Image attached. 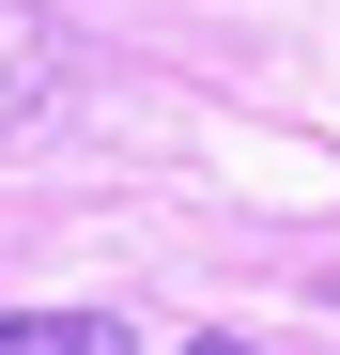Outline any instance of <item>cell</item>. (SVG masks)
<instances>
[{"instance_id": "obj_1", "label": "cell", "mask_w": 340, "mask_h": 355, "mask_svg": "<svg viewBox=\"0 0 340 355\" xmlns=\"http://www.w3.org/2000/svg\"><path fill=\"white\" fill-rule=\"evenodd\" d=\"M46 93H62V16H46V0H0V139H16Z\"/></svg>"}, {"instance_id": "obj_2", "label": "cell", "mask_w": 340, "mask_h": 355, "mask_svg": "<svg viewBox=\"0 0 340 355\" xmlns=\"http://www.w3.org/2000/svg\"><path fill=\"white\" fill-rule=\"evenodd\" d=\"M0 355H139V340L108 324V309H16V324H0Z\"/></svg>"}, {"instance_id": "obj_3", "label": "cell", "mask_w": 340, "mask_h": 355, "mask_svg": "<svg viewBox=\"0 0 340 355\" xmlns=\"http://www.w3.org/2000/svg\"><path fill=\"white\" fill-rule=\"evenodd\" d=\"M186 355H248V340H186Z\"/></svg>"}]
</instances>
